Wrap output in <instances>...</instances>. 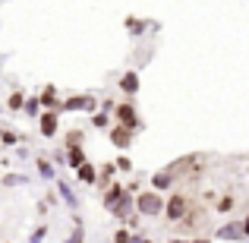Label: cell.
I'll use <instances>...</instances> for the list:
<instances>
[{
  "instance_id": "6da1fadb",
  "label": "cell",
  "mask_w": 249,
  "mask_h": 243,
  "mask_svg": "<svg viewBox=\"0 0 249 243\" xmlns=\"http://www.w3.org/2000/svg\"><path fill=\"white\" fill-rule=\"evenodd\" d=\"M136 208H139L142 215H158L161 208H164V199H161L158 193H145V196L136 199Z\"/></svg>"
},
{
  "instance_id": "ffe728a7",
  "label": "cell",
  "mask_w": 249,
  "mask_h": 243,
  "mask_svg": "<svg viewBox=\"0 0 249 243\" xmlns=\"http://www.w3.org/2000/svg\"><path fill=\"white\" fill-rule=\"evenodd\" d=\"M170 183V174H161V177H155V187H167Z\"/></svg>"
},
{
  "instance_id": "9a60e30c",
  "label": "cell",
  "mask_w": 249,
  "mask_h": 243,
  "mask_svg": "<svg viewBox=\"0 0 249 243\" xmlns=\"http://www.w3.org/2000/svg\"><path fill=\"white\" fill-rule=\"evenodd\" d=\"M38 104H41L38 98H29V101H25V111H29V114H38Z\"/></svg>"
},
{
  "instance_id": "e0dca14e",
  "label": "cell",
  "mask_w": 249,
  "mask_h": 243,
  "mask_svg": "<svg viewBox=\"0 0 249 243\" xmlns=\"http://www.w3.org/2000/svg\"><path fill=\"white\" fill-rule=\"evenodd\" d=\"M117 243H133V237H129V231H117Z\"/></svg>"
},
{
  "instance_id": "ac0fdd59",
  "label": "cell",
  "mask_w": 249,
  "mask_h": 243,
  "mask_svg": "<svg viewBox=\"0 0 249 243\" xmlns=\"http://www.w3.org/2000/svg\"><path fill=\"white\" fill-rule=\"evenodd\" d=\"M218 208H221V212H231V208H233V199H231V196H224V202H221Z\"/></svg>"
},
{
  "instance_id": "7c38bea8",
  "label": "cell",
  "mask_w": 249,
  "mask_h": 243,
  "mask_svg": "<svg viewBox=\"0 0 249 243\" xmlns=\"http://www.w3.org/2000/svg\"><path fill=\"white\" fill-rule=\"evenodd\" d=\"M38 170H41V177H48V180H51V177H54V168H51V164L44 161V158L38 161Z\"/></svg>"
},
{
  "instance_id": "8992f818",
  "label": "cell",
  "mask_w": 249,
  "mask_h": 243,
  "mask_svg": "<svg viewBox=\"0 0 249 243\" xmlns=\"http://www.w3.org/2000/svg\"><path fill=\"white\" fill-rule=\"evenodd\" d=\"M120 89L133 95V92L139 89V76H136V73H126V76H123V79H120Z\"/></svg>"
},
{
  "instance_id": "5bb4252c",
  "label": "cell",
  "mask_w": 249,
  "mask_h": 243,
  "mask_svg": "<svg viewBox=\"0 0 249 243\" xmlns=\"http://www.w3.org/2000/svg\"><path fill=\"white\" fill-rule=\"evenodd\" d=\"M60 193H63V199H67L70 206H76V196H73V189H70L67 183H60Z\"/></svg>"
},
{
  "instance_id": "7a4b0ae2",
  "label": "cell",
  "mask_w": 249,
  "mask_h": 243,
  "mask_svg": "<svg viewBox=\"0 0 249 243\" xmlns=\"http://www.w3.org/2000/svg\"><path fill=\"white\" fill-rule=\"evenodd\" d=\"M183 212H186V196H170V202H167V218L170 221H180Z\"/></svg>"
},
{
  "instance_id": "603a6c76",
  "label": "cell",
  "mask_w": 249,
  "mask_h": 243,
  "mask_svg": "<svg viewBox=\"0 0 249 243\" xmlns=\"http://www.w3.org/2000/svg\"><path fill=\"white\" fill-rule=\"evenodd\" d=\"M70 243H82V227H76L73 237H70Z\"/></svg>"
},
{
  "instance_id": "3957f363",
  "label": "cell",
  "mask_w": 249,
  "mask_h": 243,
  "mask_svg": "<svg viewBox=\"0 0 249 243\" xmlns=\"http://www.w3.org/2000/svg\"><path fill=\"white\" fill-rule=\"evenodd\" d=\"M117 117H120V127H126V130L139 127V117H136V111L129 108V104H120V108H117Z\"/></svg>"
},
{
  "instance_id": "5b68a950",
  "label": "cell",
  "mask_w": 249,
  "mask_h": 243,
  "mask_svg": "<svg viewBox=\"0 0 249 243\" xmlns=\"http://www.w3.org/2000/svg\"><path fill=\"white\" fill-rule=\"evenodd\" d=\"M41 133H44V136H54V133H57V114H54V111L41 117Z\"/></svg>"
},
{
  "instance_id": "8fae6325",
  "label": "cell",
  "mask_w": 249,
  "mask_h": 243,
  "mask_svg": "<svg viewBox=\"0 0 249 243\" xmlns=\"http://www.w3.org/2000/svg\"><path fill=\"white\" fill-rule=\"evenodd\" d=\"M70 164H73L76 170H79L82 164H85V155H82V149H73V152H70Z\"/></svg>"
},
{
  "instance_id": "30bf717a",
  "label": "cell",
  "mask_w": 249,
  "mask_h": 243,
  "mask_svg": "<svg viewBox=\"0 0 249 243\" xmlns=\"http://www.w3.org/2000/svg\"><path fill=\"white\" fill-rule=\"evenodd\" d=\"M221 237H231V240H237V237H246V234H243V227H221Z\"/></svg>"
},
{
  "instance_id": "484cf974",
  "label": "cell",
  "mask_w": 249,
  "mask_h": 243,
  "mask_svg": "<svg viewBox=\"0 0 249 243\" xmlns=\"http://www.w3.org/2000/svg\"><path fill=\"white\" fill-rule=\"evenodd\" d=\"M170 243H186V240H170Z\"/></svg>"
},
{
  "instance_id": "44dd1931",
  "label": "cell",
  "mask_w": 249,
  "mask_h": 243,
  "mask_svg": "<svg viewBox=\"0 0 249 243\" xmlns=\"http://www.w3.org/2000/svg\"><path fill=\"white\" fill-rule=\"evenodd\" d=\"M126 29H133V32H142V22H139V19H129V22H126Z\"/></svg>"
},
{
  "instance_id": "d6986e66",
  "label": "cell",
  "mask_w": 249,
  "mask_h": 243,
  "mask_svg": "<svg viewBox=\"0 0 249 243\" xmlns=\"http://www.w3.org/2000/svg\"><path fill=\"white\" fill-rule=\"evenodd\" d=\"M10 108H25V101H22V95H13V98H10Z\"/></svg>"
},
{
  "instance_id": "2e32d148",
  "label": "cell",
  "mask_w": 249,
  "mask_h": 243,
  "mask_svg": "<svg viewBox=\"0 0 249 243\" xmlns=\"http://www.w3.org/2000/svg\"><path fill=\"white\" fill-rule=\"evenodd\" d=\"M91 123H95L98 130H104V127H107V114H95V120H91Z\"/></svg>"
},
{
  "instance_id": "52a82bcc",
  "label": "cell",
  "mask_w": 249,
  "mask_h": 243,
  "mask_svg": "<svg viewBox=\"0 0 249 243\" xmlns=\"http://www.w3.org/2000/svg\"><path fill=\"white\" fill-rule=\"evenodd\" d=\"M120 199H123V189H120V187H114V189L107 193V199H104V206H107L110 212H114V208L120 206Z\"/></svg>"
},
{
  "instance_id": "4316f807",
  "label": "cell",
  "mask_w": 249,
  "mask_h": 243,
  "mask_svg": "<svg viewBox=\"0 0 249 243\" xmlns=\"http://www.w3.org/2000/svg\"><path fill=\"white\" fill-rule=\"evenodd\" d=\"M196 243H208V240H196Z\"/></svg>"
},
{
  "instance_id": "ba28073f",
  "label": "cell",
  "mask_w": 249,
  "mask_h": 243,
  "mask_svg": "<svg viewBox=\"0 0 249 243\" xmlns=\"http://www.w3.org/2000/svg\"><path fill=\"white\" fill-rule=\"evenodd\" d=\"M41 104H44V108H57V104H60V101H57V92L51 89V85L44 89V95H41Z\"/></svg>"
},
{
  "instance_id": "cb8c5ba5",
  "label": "cell",
  "mask_w": 249,
  "mask_h": 243,
  "mask_svg": "<svg viewBox=\"0 0 249 243\" xmlns=\"http://www.w3.org/2000/svg\"><path fill=\"white\" fill-rule=\"evenodd\" d=\"M117 168H120V170H129L133 164H129V158H120V161H117Z\"/></svg>"
},
{
  "instance_id": "277c9868",
  "label": "cell",
  "mask_w": 249,
  "mask_h": 243,
  "mask_svg": "<svg viewBox=\"0 0 249 243\" xmlns=\"http://www.w3.org/2000/svg\"><path fill=\"white\" fill-rule=\"evenodd\" d=\"M110 139H114V146H120V149H129V146H133V130H126V127H117V130H110Z\"/></svg>"
},
{
  "instance_id": "7402d4cb",
  "label": "cell",
  "mask_w": 249,
  "mask_h": 243,
  "mask_svg": "<svg viewBox=\"0 0 249 243\" xmlns=\"http://www.w3.org/2000/svg\"><path fill=\"white\" fill-rule=\"evenodd\" d=\"M41 237H44V227H38V231L32 234V240H29V243H41Z\"/></svg>"
},
{
  "instance_id": "4fadbf2b",
  "label": "cell",
  "mask_w": 249,
  "mask_h": 243,
  "mask_svg": "<svg viewBox=\"0 0 249 243\" xmlns=\"http://www.w3.org/2000/svg\"><path fill=\"white\" fill-rule=\"evenodd\" d=\"M110 174H114V164H104V170H101V177H98V183L104 187V183L110 180Z\"/></svg>"
},
{
  "instance_id": "9c48e42d",
  "label": "cell",
  "mask_w": 249,
  "mask_h": 243,
  "mask_svg": "<svg viewBox=\"0 0 249 243\" xmlns=\"http://www.w3.org/2000/svg\"><path fill=\"white\" fill-rule=\"evenodd\" d=\"M79 180H85V183H95V180H98V177H95V168L82 164V168H79Z\"/></svg>"
},
{
  "instance_id": "d4e9b609",
  "label": "cell",
  "mask_w": 249,
  "mask_h": 243,
  "mask_svg": "<svg viewBox=\"0 0 249 243\" xmlns=\"http://www.w3.org/2000/svg\"><path fill=\"white\" fill-rule=\"evenodd\" d=\"M243 234H249V218H246V221H243Z\"/></svg>"
}]
</instances>
